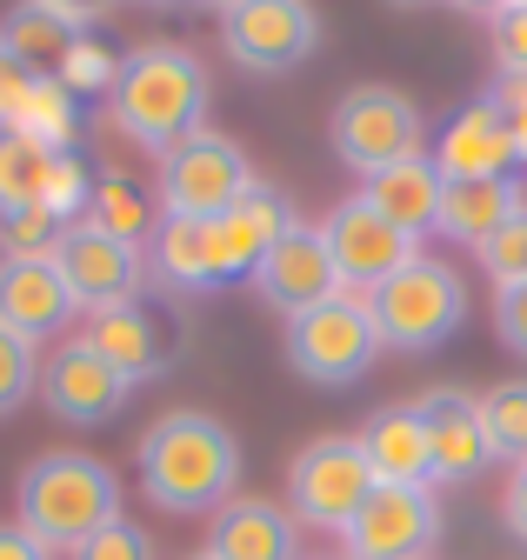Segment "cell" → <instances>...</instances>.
I'll return each instance as SVG.
<instances>
[{
  "mask_svg": "<svg viewBox=\"0 0 527 560\" xmlns=\"http://www.w3.org/2000/svg\"><path fill=\"white\" fill-rule=\"evenodd\" d=\"M241 480V441L214 413H161L141 434V487L167 514H221Z\"/></svg>",
  "mask_w": 527,
  "mask_h": 560,
  "instance_id": "6da1fadb",
  "label": "cell"
},
{
  "mask_svg": "<svg viewBox=\"0 0 527 560\" xmlns=\"http://www.w3.org/2000/svg\"><path fill=\"white\" fill-rule=\"evenodd\" d=\"M114 127L127 140H141V148L154 154H174L187 133H201V114H208V67L194 60L187 47H134L120 60V74H114Z\"/></svg>",
  "mask_w": 527,
  "mask_h": 560,
  "instance_id": "7a4b0ae2",
  "label": "cell"
},
{
  "mask_svg": "<svg viewBox=\"0 0 527 560\" xmlns=\"http://www.w3.org/2000/svg\"><path fill=\"white\" fill-rule=\"evenodd\" d=\"M40 547L74 553L87 547L107 521H120V480L94 454H40L21 474V514H14Z\"/></svg>",
  "mask_w": 527,
  "mask_h": 560,
  "instance_id": "3957f363",
  "label": "cell"
},
{
  "mask_svg": "<svg viewBox=\"0 0 527 560\" xmlns=\"http://www.w3.org/2000/svg\"><path fill=\"white\" fill-rule=\"evenodd\" d=\"M374 307V327H380V347H401V354H428V347L454 340L460 320H468V288L460 273L434 254H414L401 273H387L380 288L367 294Z\"/></svg>",
  "mask_w": 527,
  "mask_h": 560,
  "instance_id": "277c9868",
  "label": "cell"
},
{
  "mask_svg": "<svg viewBox=\"0 0 527 560\" xmlns=\"http://www.w3.org/2000/svg\"><path fill=\"white\" fill-rule=\"evenodd\" d=\"M380 354V327H374V307H367V288H341L314 301L307 314L288 320V361L294 374L320 381V387H348L374 368Z\"/></svg>",
  "mask_w": 527,
  "mask_h": 560,
  "instance_id": "5b68a950",
  "label": "cell"
},
{
  "mask_svg": "<svg viewBox=\"0 0 527 560\" xmlns=\"http://www.w3.org/2000/svg\"><path fill=\"white\" fill-rule=\"evenodd\" d=\"M374 467L361 454V434H327V441H307L288 467V508L294 521L307 527H348L361 514V501L374 494Z\"/></svg>",
  "mask_w": 527,
  "mask_h": 560,
  "instance_id": "8992f818",
  "label": "cell"
},
{
  "mask_svg": "<svg viewBox=\"0 0 527 560\" xmlns=\"http://www.w3.org/2000/svg\"><path fill=\"white\" fill-rule=\"evenodd\" d=\"M327 133H335V154L367 180L380 167H401L421 154V107L394 88H354V94H341Z\"/></svg>",
  "mask_w": 527,
  "mask_h": 560,
  "instance_id": "52a82bcc",
  "label": "cell"
},
{
  "mask_svg": "<svg viewBox=\"0 0 527 560\" xmlns=\"http://www.w3.org/2000/svg\"><path fill=\"white\" fill-rule=\"evenodd\" d=\"M247 187H254L247 154L221 133H187L174 154H161V214L221 221Z\"/></svg>",
  "mask_w": 527,
  "mask_h": 560,
  "instance_id": "ba28073f",
  "label": "cell"
},
{
  "mask_svg": "<svg viewBox=\"0 0 527 560\" xmlns=\"http://www.w3.org/2000/svg\"><path fill=\"white\" fill-rule=\"evenodd\" d=\"M341 560H428L441 540V501L428 487H374L361 514L341 527Z\"/></svg>",
  "mask_w": 527,
  "mask_h": 560,
  "instance_id": "9c48e42d",
  "label": "cell"
},
{
  "mask_svg": "<svg viewBox=\"0 0 527 560\" xmlns=\"http://www.w3.org/2000/svg\"><path fill=\"white\" fill-rule=\"evenodd\" d=\"M54 267L60 280H68V294L101 314V307H120V301H134L141 294V247L134 241H120L94 221H68L54 241Z\"/></svg>",
  "mask_w": 527,
  "mask_h": 560,
  "instance_id": "30bf717a",
  "label": "cell"
},
{
  "mask_svg": "<svg viewBox=\"0 0 527 560\" xmlns=\"http://www.w3.org/2000/svg\"><path fill=\"white\" fill-rule=\"evenodd\" d=\"M81 340L101 361H114L127 381H161L180 361V320H174V307H161L148 294L120 301V307H101Z\"/></svg>",
  "mask_w": 527,
  "mask_h": 560,
  "instance_id": "8fae6325",
  "label": "cell"
},
{
  "mask_svg": "<svg viewBox=\"0 0 527 560\" xmlns=\"http://www.w3.org/2000/svg\"><path fill=\"white\" fill-rule=\"evenodd\" d=\"M221 40L247 74H288L314 54L320 21L307 0H241L234 14H221Z\"/></svg>",
  "mask_w": 527,
  "mask_h": 560,
  "instance_id": "7c38bea8",
  "label": "cell"
},
{
  "mask_svg": "<svg viewBox=\"0 0 527 560\" xmlns=\"http://www.w3.org/2000/svg\"><path fill=\"white\" fill-rule=\"evenodd\" d=\"M320 241H327V260H335V273L348 280V288H380L387 273H401L414 254H421V241H408L401 228H387L374 207L354 194V200H341L335 214L320 221Z\"/></svg>",
  "mask_w": 527,
  "mask_h": 560,
  "instance_id": "4fadbf2b",
  "label": "cell"
},
{
  "mask_svg": "<svg viewBox=\"0 0 527 560\" xmlns=\"http://www.w3.org/2000/svg\"><path fill=\"white\" fill-rule=\"evenodd\" d=\"M127 387H134V381H127L114 361H101L87 340H68L40 368V400L60 420H74V428H101V420H114L127 407Z\"/></svg>",
  "mask_w": 527,
  "mask_h": 560,
  "instance_id": "5bb4252c",
  "label": "cell"
},
{
  "mask_svg": "<svg viewBox=\"0 0 527 560\" xmlns=\"http://www.w3.org/2000/svg\"><path fill=\"white\" fill-rule=\"evenodd\" d=\"M254 288H260V301L268 307H281L288 320L294 314H307L314 301H327L341 288V273H335V260H327V241H320V228H307V221H294L274 247H268V260L254 267Z\"/></svg>",
  "mask_w": 527,
  "mask_h": 560,
  "instance_id": "9a60e30c",
  "label": "cell"
},
{
  "mask_svg": "<svg viewBox=\"0 0 527 560\" xmlns=\"http://www.w3.org/2000/svg\"><path fill=\"white\" fill-rule=\"evenodd\" d=\"M428 161L441 167V180H514V167H520L514 133H507V120H501V107L488 94L468 101V107L441 127V140H434Z\"/></svg>",
  "mask_w": 527,
  "mask_h": 560,
  "instance_id": "2e32d148",
  "label": "cell"
},
{
  "mask_svg": "<svg viewBox=\"0 0 527 560\" xmlns=\"http://www.w3.org/2000/svg\"><path fill=\"white\" fill-rule=\"evenodd\" d=\"M81 301L68 294L54 254H0V327L21 340H47L68 327Z\"/></svg>",
  "mask_w": 527,
  "mask_h": 560,
  "instance_id": "e0dca14e",
  "label": "cell"
},
{
  "mask_svg": "<svg viewBox=\"0 0 527 560\" xmlns=\"http://www.w3.org/2000/svg\"><path fill=\"white\" fill-rule=\"evenodd\" d=\"M414 407H421V428H428L434 480H475L494 460L488 434H481V400L468 387H428Z\"/></svg>",
  "mask_w": 527,
  "mask_h": 560,
  "instance_id": "ac0fdd59",
  "label": "cell"
},
{
  "mask_svg": "<svg viewBox=\"0 0 527 560\" xmlns=\"http://www.w3.org/2000/svg\"><path fill=\"white\" fill-rule=\"evenodd\" d=\"M294 228V207L274 194V187H247L227 214L214 221V254H221V280H241V273H254L260 260H268V247L281 241Z\"/></svg>",
  "mask_w": 527,
  "mask_h": 560,
  "instance_id": "d6986e66",
  "label": "cell"
},
{
  "mask_svg": "<svg viewBox=\"0 0 527 560\" xmlns=\"http://www.w3.org/2000/svg\"><path fill=\"white\" fill-rule=\"evenodd\" d=\"M441 187H447V180H441V167H434L428 154H414V161H401V167L367 174L361 200L374 207L387 228H401L408 241H421V234H434V228H441Z\"/></svg>",
  "mask_w": 527,
  "mask_h": 560,
  "instance_id": "ffe728a7",
  "label": "cell"
},
{
  "mask_svg": "<svg viewBox=\"0 0 527 560\" xmlns=\"http://www.w3.org/2000/svg\"><path fill=\"white\" fill-rule=\"evenodd\" d=\"M361 454H367V467H374L380 487H428L434 480L421 407H380L367 420V434H361Z\"/></svg>",
  "mask_w": 527,
  "mask_h": 560,
  "instance_id": "44dd1931",
  "label": "cell"
},
{
  "mask_svg": "<svg viewBox=\"0 0 527 560\" xmlns=\"http://www.w3.org/2000/svg\"><path fill=\"white\" fill-rule=\"evenodd\" d=\"M214 560H294V514L274 501H227L208 534Z\"/></svg>",
  "mask_w": 527,
  "mask_h": 560,
  "instance_id": "7402d4cb",
  "label": "cell"
},
{
  "mask_svg": "<svg viewBox=\"0 0 527 560\" xmlns=\"http://www.w3.org/2000/svg\"><path fill=\"white\" fill-rule=\"evenodd\" d=\"M154 273L167 288H221V254H214V221L161 214L154 221Z\"/></svg>",
  "mask_w": 527,
  "mask_h": 560,
  "instance_id": "603a6c76",
  "label": "cell"
},
{
  "mask_svg": "<svg viewBox=\"0 0 527 560\" xmlns=\"http://www.w3.org/2000/svg\"><path fill=\"white\" fill-rule=\"evenodd\" d=\"M507 214H520V180H447L441 187V234L447 241H488Z\"/></svg>",
  "mask_w": 527,
  "mask_h": 560,
  "instance_id": "cb8c5ba5",
  "label": "cell"
},
{
  "mask_svg": "<svg viewBox=\"0 0 527 560\" xmlns=\"http://www.w3.org/2000/svg\"><path fill=\"white\" fill-rule=\"evenodd\" d=\"M74 40H81V27L60 21V14H47L40 0H21V8L0 21V47H8L21 67H34V74H40V67H60Z\"/></svg>",
  "mask_w": 527,
  "mask_h": 560,
  "instance_id": "d4e9b609",
  "label": "cell"
},
{
  "mask_svg": "<svg viewBox=\"0 0 527 560\" xmlns=\"http://www.w3.org/2000/svg\"><path fill=\"white\" fill-rule=\"evenodd\" d=\"M47 174H54V148H40L34 133H0V221L27 214L47 194Z\"/></svg>",
  "mask_w": 527,
  "mask_h": 560,
  "instance_id": "484cf974",
  "label": "cell"
},
{
  "mask_svg": "<svg viewBox=\"0 0 527 560\" xmlns=\"http://www.w3.org/2000/svg\"><path fill=\"white\" fill-rule=\"evenodd\" d=\"M481 400V434H488V454L494 460H514L527 467V381H501Z\"/></svg>",
  "mask_w": 527,
  "mask_h": 560,
  "instance_id": "4316f807",
  "label": "cell"
},
{
  "mask_svg": "<svg viewBox=\"0 0 527 560\" xmlns=\"http://www.w3.org/2000/svg\"><path fill=\"white\" fill-rule=\"evenodd\" d=\"M14 133H34L40 148L68 154V148H74V94L60 88L54 74H40L34 94H27V107H21V120H14Z\"/></svg>",
  "mask_w": 527,
  "mask_h": 560,
  "instance_id": "83f0119b",
  "label": "cell"
},
{
  "mask_svg": "<svg viewBox=\"0 0 527 560\" xmlns=\"http://www.w3.org/2000/svg\"><path fill=\"white\" fill-rule=\"evenodd\" d=\"M87 221L107 228V234H120V241H141V234H148V200H141L134 180L107 174V180H94V214H87Z\"/></svg>",
  "mask_w": 527,
  "mask_h": 560,
  "instance_id": "f1b7e54d",
  "label": "cell"
},
{
  "mask_svg": "<svg viewBox=\"0 0 527 560\" xmlns=\"http://www.w3.org/2000/svg\"><path fill=\"white\" fill-rule=\"evenodd\" d=\"M475 254H481V267H488V280H494V294H501V288H520V280H527V207H520V214H507Z\"/></svg>",
  "mask_w": 527,
  "mask_h": 560,
  "instance_id": "f546056e",
  "label": "cell"
},
{
  "mask_svg": "<svg viewBox=\"0 0 527 560\" xmlns=\"http://www.w3.org/2000/svg\"><path fill=\"white\" fill-rule=\"evenodd\" d=\"M114 74H120V60L101 40H87V34L68 47V60L54 67V81L68 88V94H114Z\"/></svg>",
  "mask_w": 527,
  "mask_h": 560,
  "instance_id": "4dcf8cb0",
  "label": "cell"
},
{
  "mask_svg": "<svg viewBox=\"0 0 527 560\" xmlns=\"http://www.w3.org/2000/svg\"><path fill=\"white\" fill-rule=\"evenodd\" d=\"M87 200H94V180H87L81 154H74V148H68V154H54V174H47V194H40V207H47V214H54L60 228H68V221L81 214Z\"/></svg>",
  "mask_w": 527,
  "mask_h": 560,
  "instance_id": "1f68e13d",
  "label": "cell"
},
{
  "mask_svg": "<svg viewBox=\"0 0 527 560\" xmlns=\"http://www.w3.org/2000/svg\"><path fill=\"white\" fill-rule=\"evenodd\" d=\"M40 387V361H34V340L0 327V413H14L27 394Z\"/></svg>",
  "mask_w": 527,
  "mask_h": 560,
  "instance_id": "d6a6232c",
  "label": "cell"
},
{
  "mask_svg": "<svg viewBox=\"0 0 527 560\" xmlns=\"http://www.w3.org/2000/svg\"><path fill=\"white\" fill-rule=\"evenodd\" d=\"M74 560H154V540L134 521H107L87 547H74Z\"/></svg>",
  "mask_w": 527,
  "mask_h": 560,
  "instance_id": "836d02e7",
  "label": "cell"
},
{
  "mask_svg": "<svg viewBox=\"0 0 527 560\" xmlns=\"http://www.w3.org/2000/svg\"><path fill=\"white\" fill-rule=\"evenodd\" d=\"M0 234H8V254H54V241H60V221L47 214V207H27V214L0 221Z\"/></svg>",
  "mask_w": 527,
  "mask_h": 560,
  "instance_id": "e575fe53",
  "label": "cell"
},
{
  "mask_svg": "<svg viewBox=\"0 0 527 560\" xmlns=\"http://www.w3.org/2000/svg\"><path fill=\"white\" fill-rule=\"evenodd\" d=\"M488 101L501 107V120H507V133H514V154H520V167H527V74H501Z\"/></svg>",
  "mask_w": 527,
  "mask_h": 560,
  "instance_id": "d590c367",
  "label": "cell"
},
{
  "mask_svg": "<svg viewBox=\"0 0 527 560\" xmlns=\"http://www.w3.org/2000/svg\"><path fill=\"white\" fill-rule=\"evenodd\" d=\"M34 67H21L8 47H0V133H8L14 120H21V107H27V94H34Z\"/></svg>",
  "mask_w": 527,
  "mask_h": 560,
  "instance_id": "8d00e7d4",
  "label": "cell"
},
{
  "mask_svg": "<svg viewBox=\"0 0 527 560\" xmlns=\"http://www.w3.org/2000/svg\"><path fill=\"white\" fill-rule=\"evenodd\" d=\"M494 54H501V74H527V8H507L494 21Z\"/></svg>",
  "mask_w": 527,
  "mask_h": 560,
  "instance_id": "74e56055",
  "label": "cell"
},
{
  "mask_svg": "<svg viewBox=\"0 0 527 560\" xmlns=\"http://www.w3.org/2000/svg\"><path fill=\"white\" fill-rule=\"evenodd\" d=\"M494 327H501V340L514 347V354H527V280L494 294Z\"/></svg>",
  "mask_w": 527,
  "mask_h": 560,
  "instance_id": "f35d334b",
  "label": "cell"
},
{
  "mask_svg": "<svg viewBox=\"0 0 527 560\" xmlns=\"http://www.w3.org/2000/svg\"><path fill=\"white\" fill-rule=\"evenodd\" d=\"M0 560H54V547H40L21 521H0Z\"/></svg>",
  "mask_w": 527,
  "mask_h": 560,
  "instance_id": "ab89813d",
  "label": "cell"
},
{
  "mask_svg": "<svg viewBox=\"0 0 527 560\" xmlns=\"http://www.w3.org/2000/svg\"><path fill=\"white\" fill-rule=\"evenodd\" d=\"M47 14H60V21H74V27H87V21H101L107 8H120V0H40Z\"/></svg>",
  "mask_w": 527,
  "mask_h": 560,
  "instance_id": "60d3db41",
  "label": "cell"
},
{
  "mask_svg": "<svg viewBox=\"0 0 527 560\" xmlns=\"http://www.w3.org/2000/svg\"><path fill=\"white\" fill-rule=\"evenodd\" d=\"M501 514H507V527L527 540V467H514V480H507V501H501Z\"/></svg>",
  "mask_w": 527,
  "mask_h": 560,
  "instance_id": "b9f144b4",
  "label": "cell"
},
{
  "mask_svg": "<svg viewBox=\"0 0 527 560\" xmlns=\"http://www.w3.org/2000/svg\"><path fill=\"white\" fill-rule=\"evenodd\" d=\"M447 8H460V14H488V21H501L514 0H447Z\"/></svg>",
  "mask_w": 527,
  "mask_h": 560,
  "instance_id": "7bdbcfd3",
  "label": "cell"
},
{
  "mask_svg": "<svg viewBox=\"0 0 527 560\" xmlns=\"http://www.w3.org/2000/svg\"><path fill=\"white\" fill-rule=\"evenodd\" d=\"M201 8H221V14H234V8H241V0H201Z\"/></svg>",
  "mask_w": 527,
  "mask_h": 560,
  "instance_id": "ee69618b",
  "label": "cell"
},
{
  "mask_svg": "<svg viewBox=\"0 0 527 560\" xmlns=\"http://www.w3.org/2000/svg\"><path fill=\"white\" fill-rule=\"evenodd\" d=\"M141 8H180V0H141Z\"/></svg>",
  "mask_w": 527,
  "mask_h": 560,
  "instance_id": "f6af8a7d",
  "label": "cell"
},
{
  "mask_svg": "<svg viewBox=\"0 0 527 560\" xmlns=\"http://www.w3.org/2000/svg\"><path fill=\"white\" fill-rule=\"evenodd\" d=\"M394 8H428V0H394Z\"/></svg>",
  "mask_w": 527,
  "mask_h": 560,
  "instance_id": "bcb514c9",
  "label": "cell"
},
{
  "mask_svg": "<svg viewBox=\"0 0 527 560\" xmlns=\"http://www.w3.org/2000/svg\"><path fill=\"white\" fill-rule=\"evenodd\" d=\"M194 560H214V553H194Z\"/></svg>",
  "mask_w": 527,
  "mask_h": 560,
  "instance_id": "7dc6e473",
  "label": "cell"
},
{
  "mask_svg": "<svg viewBox=\"0 0 527 560\" xmlns=\"http://www.w3.org/2000/svg\"><path fill=\"white\" fill-rule=\"evenodd\" d=\"M514 8H527V0H514Z\"/></svg>",
  "mask_w": 527,
  "mask_h": 560,
  "instance_id": "c3c4849f",
  "label": "cell"
}]
</instances>
